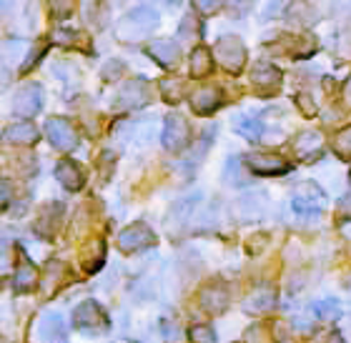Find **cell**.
I'll return each mask as SVG.
<instances>
[{
	"instance_id": "6da1fadb",
	"label": "cell",
	"mask_w": 351,
	"mask_h": 343,
	"mask_svg": "<svg viewBox=\"0 0 351 343\" xmlns=\"http://www.w3.org/2000/svg\"><path fill=\"white\" fill-rule=\"evenodd\" d=\"M158 13L154 8L138 5L128 10V13L118 21L116 25V38L121 43H138V40H146L156 28H158Z\"/></svg>"
},
{
	"instance_id": "7a4b0ae2",
	"label": "cell",
	"mask_w": 351,
	"mask_h": 343,
	"mask_svg": "<svg viewBox=\"0 0 351 343\" xmlns=\"http://www.w3.org/2000/svg\"><path fill=\"white\" fill-rule=\"evenodd\" d=\"M73 323L75 329H81L83 333H93V336H98V333H106L110 326L108 316H106V311H103L95 301H83L81 306L73 311Z\"/></svg>"
},
{
	"instance_id": "3957f363",
	"label": "cell",
	"mask_w": 351,
	"mask_h": 343,
	"mask_svg": "<svg viewBox=\"0 0 351 343\" xmlns=\"http://www.w3.org/2000/svg\"><path fill=\"white\" fill-rule=\"evenodd\" d=\"M213 55L231 73H241L243 63H246V48H243L241 38L236 36H221L213 45Z\"/></svg>"
},
{
	"instance_id": "277c9868",
	"label": "cell",
	"mask_w": 351,
	"mask_h": 343,
	"mask_svg": "<svg viewBox=\"0 0 351 343\" xmlns=\"http://www.w3.org/2000/svg\"><path fill=\"white\" fill-rule=\"evenodd\" d=\"M291 205L299 216H319L324 211V205H326V196H324V190L316 183H301L293 190Z\"/></svg>"
},
{
	"instance_id": "5b68a950",
	"label": "cell",
	"mask_w": 351,
	"mask_h": 343,
	"mask_svg": "<svg viewBox=\"0 0 351 343\" xmlns=\"http://www.w3.org/2000/svg\"><path fill=\"white\" fill-rule=\"evenodd\" d=\"M161 140H163V148L166 151H183V148L189 146L191 140V128H189V120L178 113L166 118V123H163V133H161Z\"/></svg>"
},
{
	"instance_id": "8992f818",
	"label": "cell",
	"mask_w": 351,
	"mask_h": 343,
	"mask_svg": "<svg viewBox=\"0 0 351 343\" xmlns=\"http://www.w3.org/2000/svg\"><path fill=\"white\" fill-rule=\"evenodd\" d=\"M154 243L156 233L146 223H133V226H128L118 236V249L123 251V253H138L143 249H151Z\"/></svg>"
},
{
	"instance_id": "52a82bcc",
	"label": "cell",
	"mask_w": 351,
	"mask_h": 343,
	"mask_svg": "<svg viewBox=\"0 0 351 343\" xmlns=\"http://www.w3.org/2000/svg\"><path fill=\"white\" fill-rule=\"evenodd\" d=\"M43 108V88L38 83L23 86L18 93L13 95V113L23 118H33L38 110Z\"/></svg>"
},
{
	"instance_id": "ba28073f",
	"label": "cell",
	"mask_w": 351,
	"mask_h": 343,
	"mask_svg": "<svg viewBox=\"0 0 351 343\" xmlns=\"http://www.w3.org/2000/svg\"><path fill=\"white\" fill-rule=\"evenodd\" d=\"M45 133H48V140L58 151H73L78 146V133H75V128L68 123L66 118H51L45 123Z\"/></svg>"
},
{
	"instance_id": "9c48e42d",
	"label": "cell",
	"mask_w": 351,
	"mask_h": 343,
	"mask_svg": "<svg viewBox=\"0 0 351 343\" xmlns=\"http://www.w3.org/2000/svg\"><path fill=\"white\" fill-rule=\"evenodd\" d=\"M148 98H151V93H148L146 81L136 78V81H128L125 86H121L116 95V108H143Z\"/></svg>"
},
{
	"instance_id": "30bf717a",
	"label": "cell",
	"mask_w": 351,
	"mask_h": 343,
	"mask_svg": "<svg viewBox=\"0 0 351 343\" xmlns=\"http://www.w3.org/2000/svg\"><path fill=\"white\" fill-rule=\"evenodd\" d=\"M249 168L256 175H284L289 173V163L281 158V155H266V153H254L246 158Z\"/></svg>"
},
{
	"instance_id": "8fae6325",
	"label": "cell",
	"mask_w": 351,
	"mask_h": 343,
	"mask_svg": "<svg viewBox=\"0 0 351 343\" xmlns=\"http://www.w3.org/2000/svg\"><path fill=\"white\" fill-rule=\"evenodd\" d=\"M201 306H204L206 314H213L219 316L226 311L228 306V291L223 283H211L206 285L204 291H201Z\"/></svg>"
},
{
	"instance_id": "7c38bea8",
	"label": "cell",
	"mask_w": 351,
	"mask_h": 343,
	"mask_svg": "<svg viewBox=\"0 0 351 343\" xmlns=\"http://www.w3.org/2000/svg\"><path fill=\"white\" fill-rule=\"evenodd\" d=\"M148 53L154 55V60H158L163 68H176L178 58H181V48L178 43L169 40V38H161V40H154L148 45Z\"/></svg>"
},
{
	"instance_id": "4fadbf2b",
	"label": "cell",
	"mask_w": 351,
	"mask_h": 343,
	"mask_svg": "<svg viewBox=\"0 0 351 343\" xmlns=\"http://www.w3.org/2000/svg\"><path fill=\"white\" fill-rule=\"evenodd\" d=\"M198 201H201V193H193V196H186V198H181L178 203H173V208H171V213H169L171 231H173V228H181L183 223H189V218L193 216V211H196Z\"/></svg>"
},
{
	"instance_id": "5bb4252c",
	"label": "cell",
	"mask_w": 351,
	"mask_h": 343,
	"mask_svg": "<svg viewBox=\"0 0 351 343\" xmlns=\"http://www.w3.org/2000/svg\"><path fill=\"white\" fill-rule=\"evenodd\" d=\"M38 333L45 338V341H56V343H66L68 336V326L66 321L60 318L58 314H48L40 318V326H38Z\"/></svg>"
},
{
	"instance_id": "9a60e30c",
	"label": "cell",
	"mask_w": 351,
	"mask_h": 343,
	"mask_svg": "<svg viewBox=\"0 0 351 343\" xmlns=\"http://www.w3.org/2000/svg\"><path fill=\"white\" fill-rule=\"evenodd\" d=\"M191 105H193L196 113L208 116L221 105V90L219 88H198L196 93L191 95Z\"/></svg>"
},
{
	"instance_id": "2e32d148",
	"label": "cell",
	"mask_w": 351,
	"mask_h": 343,
	"mask_svg": "<svg viewBox=\"0 0 351 343\" xmlns=\"http://www.w3.org/2000/svg\"><path fill=\"white\" fill-rule=\"evenodd\" d=\"M56 178L63 188L68 190H81L83 188V170L78 168V163L73 161H60L56 166Z\"/></svg>"
},
{
	"instance_id": "e0dca14e",
	"label": "cell",
	"mask_w": 351,
	"mask_h": 343,
	"mask_svg": "<svg viewBox=\"0 0 351 343\" xmlns=\"http://www.w3.org/2000/svg\"><path fill=\"white\" fill-rule=\"evenodd\" d=\"M5 140L8 143H15V146H33V143L38 140V128L33 123H28V120L8 125Z\"/></svg>"
},
{
	"instance_id": "ac0fdd59",
	"label": "cell",
	"mask_w": 351,
	"mask_h": 343,
	"mask_svg": "<svg viewBox=\"0 0 351 343\" xmlns=\"http://www.w3.org/2000/svg\"><path fill=\"white\" fill-rule=\"evenodd\" d=\"M322 146H324V138L319 131H304L293 140V151H296L301 158H311L314 153L322 151Z\"/></svg>"
},
{
	"instance_id": "d6986e66",
	"label": "cell",
	"mask_w": 351,
	"mask_h": 343,
	"mask_svg": "<svg viewBox=\"0 0 351 343\" xmlns=\"http://www.w3.org/2000/svg\"><path fill=\"white\" fill-rule=\"evenodd\" d=\"M274 303H276V293H274V288L261 285V288H256V291L251 293V298L243 303V308H246L249 314H263V311H269Z\"/></svg>"
},
{
	"instance_id": "ffe728a7",
	"label": "cell",
	"mask_w": 351,
	"mask_h": 343,
	"mask_svg": "<svg viewBox=\"0 0 351 343\" xmlns=\"http://www.w3.org/2000/svg\"><path fill=\"white\" fill-rule=\"evenodd\" d=\"M36 283H38L36 268H33L28 261H21V266L15 268V276H13V291L15 293H28V291L36 288Z\"/></svg>"
},
{
	"instance_id": "44dd1931",
	"label": "cell",
	"mask_w": 351,
	"mask_h": 343,
	"mask_svg": "<svg viewBox=\"0 0 351 343\" xmlns=\"http://www.w3.org/2000/svg\"><path fill=\"white\" fill-rule=\"evenodd\" d=\"M234 131L243 136L246 140H261L263 136V123L258 118L251 116H236L234 118Z\"/></svg>"
},
{
	"instance_id": "7402d4cb",
	"label": "cell",
	"mask_w": 351,
	"mask_h": 343,
	"mask_svg": "<svg viewBox=\"0 0 351 343\" xmlns=\"http://www.w3.org/2000/svg\"><path fill=\"white\" fill-rule=\"evenodd\" d=\"M251 81H254V86L261 88H276L281 83V71L269 66V63H258L254 68V73H251Z\"/></svg>"
},
{
	"instance_id": "603a6c76",
	"label": "cell",
	"mask_w": 351,
	"mask_h": 343,
	"mask_svg": "<svg viewBox=\"0 0 351 343\" xmlns=\"http://www.w3.org/2000/svg\"><path fill=\"white\" fill-rule=\"evenodd\" d=\"M211 53L206 51V48H193V53H191V75L193 78H204V75L211 73Z\"/></svg>"
},
{
	"instance_id": "cb8c5ba5",
	"label": "cell",
	"mask_w": 351,
	"mask_h": 343,
	"mask_svg": "<svg viewBox=\"0 0 351 343\" xmlns=\"http://www.w3.org/2000/svg\"><path fill=\"white\" fill-rule=\"evenodd\" d=\"M314 314L319 318H326V321H334L341 316V303L334 298H324V301H316L314 303Z\"/></svg>"
},
{
	"instance_id": "d4e9b609",
	"label": "cell",
	"mask_w": 351,
	"mask_h": 343,
	"mask_svg": "<svg viewBox=\"0 0 351 343\" xmlns=\"http://www.w3.org/2000/svg\"><path fill=\"white\" fill-rule=\"evenodd\" d=\"M241 213H243V218H258L263 213V205H266V198L258 193V196H246L241 198Z\"/></svg>"
},
{
	"instance_id": "484cf974",
	"label": "cell",
	"mask_w": 351,
	"mask_h": 343,
	"mask_svg": "<svg viewBox=\"0 0 351 343\" xmlns=\"http://www.w3.org/2000/svg\"><path fill=\"white\" fill-rule=\"evenodd\" d=\"M161 93L169 103H178L183 98V81H178V78H163Z\"/></svg>"
},
{
	"instance_id": "4316f807",
	"label": "cell",
	"mask_w": 351,
	"mask_h": 343,
	"mask_svg": "<svg viewBox=\"0 0 351 343\" xmlns=\"http://www.w3.org/2000/svg\"><path fill=\"white\" fill-rule=\"evenodd\" d=\"M223 181L234 183V186H243V183H246L241 178V166H239V158H228L226 170H223Z\"/></svg>"
},
{
	"instance_id": "83f0119b",
	"label": "cell",
	"mask_w": 351,
	"mask_h": 343,
	"mask_svg": "<svg viewBox=\"0 0 351 343\" xmlns=\"http://www.w3.org/2000/svg\"><path fill=\"white\" fill-rule=\"evenodd\" d=\"M191 341L193 343H216V333H213L211 326H204V323H198L191 329Z\"/></svg>"
},
{
	"instance_id": "f1b7e54d",
	"label": "cell",
	"mask_w": 351,
	"mask_h": 343,
	"mask_svg": "<svg viewBox=\"0 0 351 343\" xmlns=\"http://www.w3.org/2000/svg\"><path fill=\"white\" fill-rule=\"evenodd\" d=\"M178 36H181L183 40H193V38H198V21L193 18V15H186V18L181 21Z\"/></svg>"
},
{
	"instance_id": "f546056e",
	"label": "cell",
	"mask_w": 351,
	"mask_h": 343,
	"mask_svg": "<svg viewBox=\"0 0 351 343\" xmlns=\"http://www.w3.org/2000/svg\"><path fill=\"white\" fill-rule=\"evenodd\" d=\"M334 148H337L339 155H351V128L341 131L334 140Z\"/></svg>"
},
{
	"instance_id": "4dcf8cb0",
	"label": "cell",
	"mask_w": 351,
	"mask_h": 343,
	"mask_svg": "<svg viewBox=\"0 0 351 343\" xmlns=\"http://www.w3.org/2000/svg\"><path fill=\"white\" fill-rule=\"evenodd\" d=\"M291 13L296 15V21L299 23H311L316 18V13L311 10V5H306V3H293Z\"/></svg>"
},
{
	"instance_id": "1f68e13d",
	"label": "cell",
	"mask_w": 351,
	"mask_h": 343,
	"mask_svg": "<svg viewBox=\"0 0 351 343\" xmlns=\"http://www.w3.org/2000/svg\"><path fill=\"white\" fill-rule=\"evenodd\" d=\"M284 5H289V0H266V5H263V21H269V18H276Z\"/></svg>"
},
{
	"instance_id": "d6a6232c",
	"label": "cell",
	"mask_w": 351,
	"mask_h": 343,
	"mask_svg": "<svg viewBox=\"0 0 351 343\" xmlns=\"http://www.w3.org/2000/svg\"><path fill=\"white\" fill-rule=\"evenodd\" d=\"M254 3H256V0H228V5H231V13H234V15L249 13Z\"/></svg>"
},
{
	"instance_id": "836d02e7",
	"label": "cell",
	"mask_w": 351,
	"mask_h": 343,
	"mask_svg": "<svg viewBox=\"0 0 351 343\" xmlns=\"http://www.w3.org/2000/svg\"><path fill=\"white\" fill-rule=\"evenodd\" d=\"M193 5H196L201 13H216L221 5V0H193Z\"/></svg>"
},
{
	"instance_id": "e575fe53",
	"label": "cell",
	"mask_w": 351,
	"mask_h": 343,
	"mask_svg": "<svg viewBox=\"0 0 351 343\" xmlns=\"http://www.w3.org/2000/svg\"><path fill=\"white\" fill-rule=\"evenodd\" d=\"M51 8L58 18H63V15L71 13V0H51Z\"/></svg>"
},
{
	"instance_id": "d590c367",
	"label": "cell",
	"mask_w": 351,
	"mask_h": 343,
	"mask_svg": "<svg viewBox=\"0 0 351 343\" xmlns=\"http://www.w3.org/2000/svg\"><path fill=\"white\" fill-rule=\"evenodd\" d=\"M106 66H108L106 71H103V75H106V78H110V75L116 78V75L121 73V68H123L121 63H118V60H110V63H106Z\"/></svg>"
},
{
	"instance_id": "8d00e7d4",
	"label": "cell",
	"mask_w": 351,
	"mask_h": 343,
	"mask_svg": "<svg viewBox=\"0 0 351 343\" xmlns=\"http://www.w3.org/2000/svg\"><path fill=\"white\" fill-rule=\"evenodd\" d=\"M296 101L301 103V108H304V113H308V116H311V113H316V108H311V105H308L306 95H299V98H296Z\"/></svg>"
},
{
	"instance_id": "74e56055",
	"label": "cell",
	"mask_w": 351,
	"mask_h": 343,
	"mask_svg": "<svg viewBox=\"0 0 351 343\" xmlns=\"http://www.w3.org/2000/svg\"><path fill=\"white\" fill-rule=\"evenodd\" d=\"M344 101H346V105H351V78L346 81V86H344Z\"/></svg>"
},
{
	"instance_id": "f35d334b",
	"label": "cell",
	"mask_w": 351,
	"mask_h": 343,
	"mask_svg": "<svg viewBox=\"0 0 351 343\" xmlns=\"http://www.w3.org/2000/svg\"><path fill=\"white\" fill-rule=\"evenodd\" d=\"M329 343H344V341H341V333H331V336H329Z\"/></svg>"
},
{
	"instance_id": "ab89813d",
	"label": "cell",
	"mask_w": 351,
	"mask_h": 343,
	"mask_svg": "<svg viewBox=\"0 0 351 343\" xmlns=\"http://www.w3.org/2000/svg\"><path fill=\"white\" fill-rule=\"evenodd\" d=\"M118 343H133V341H118Z\"/></svg>"
}]
</instances>
